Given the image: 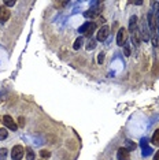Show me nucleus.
Returning <instances> with one entry per match:
<instances>
[{
    "label": "nucleus",
    "instance_id": "f257e3e1",
    "mask_svg": "<svg viewBox=\"0 0 159 160\" xmlns=\"http://www.w3.org/2000/svg\"><path fill=\"white\" fill-rule=\"evenodd\" d=\"M95 30H96V23L95 22H85L84 25L78 29V32L82 33V34H85L86 37H91Z\"/></svg>",
    "mask_w": 159,
    "mask_h": 160
},
{
    "label": "nucleus",
    "instance_id": "f03ea898",
    "mask_svg": "<svg viewBox=\"0 0 159 160\" xmlns=\"http://www.w3.org/2000/svg\"><path fill=\"white\" fill-rule=\"evenodd\" d=\"M25 155V149H23V146L22 145H15L12 146V149H11V157L12 160H21Z\"/></svg>",
    "mask_w": 159,
    "mask_h": 160
},
{
    "label": "nucleus",
    "instance_id": "7ed1b4c3",
    "mask_svg": "<svg viewBox=\"0 0 159 160\" xmlns=\"http://www.w3.org/2000/svg\"><path fill=\"white\" fill-rule=\"evenodd\" d=\"M3 124L8 129V130H12V132H15V130L18 129V124L15 123L14 119H12L10 115H4L3 116Z\"/></svg>",
    "mask_w": 159,
    "mask_h": 160
},
{
    "label": "nucleus",
    "instance_id": "20e7f679",
    "mask_svg": "<svg viewBox=\"0 0 159 160\" xmlns=\"http://www.w3.org/2000/svg\"><path fill=\"white\" fill-rule=\"evenodd\" d=\"M126 40H127V32H126V29H119V32H118L117 34V44L119 47H124L125 43H126Z\"/></svg>",
    "mask_w": 159,
    "mask_h": 160
},
{
    "label": "nucleus",
    "instance_id": "39448f33",
    "mask_svg": "<svg viewBox=\"0 0 159 160\" xmlns=\"http://www.w3.org/2000/svg\"><path fill=\"white\" fill-rule=\"evenodd\" d=\"M108 33H110V28H108V26H103V28L99 29L97 36H96V40H97V41H104V40L107 39Z\"/></svg>",
    "mask_w": 159,
    "mask_h": 160
},
{
    "label": "nucleus",
    "instance_id": "423d86ee",
    "mask_svg": "<svg viewBox=\"0 0 159 160\" xmlns=\"http://www.w3.org/2000/svg\"><path fill=\"white\" fill-rule=\"evenodd\" d=\"M8 18H10V10L6 6H0V22L3 23L8 21Z\"/></svg>",
    "mask_w": 159,
    "mask_h": 160
},
{
    "label": "nucleus",
    "instance_id": "0eeeda50",
    "mask_svg": "<svg viewBox=\"0 0 159 160\" xmlns=\"http://www.w3.org/2000/svg\"><path fill=\"white\" fill-rule=\"evenodd\" d=\"M117 157H118V160H129L130 159L129 151H127L126 148H119L117 152Z\"/></svg>",
    "mask_w": 159,
    "mask_h": 160
},
{
    "label": "nucleus",
    "instance_id": "6e6552de",
    "mask_svg": "<svg viewBox=\"0 0 159 160\" xmlns=\"http://www.w3.org/2000/svg\"><path fill=\"white\" fill-rule=\"evenodd\" d=\"M148 23H149V28H151V32H155L156 25H155V18H154V11L148 12Z\"/></svg>",
    "mask_w": 159,
    "mask_h": 160
},
{
    "label": "nucleus",
    "instance_id": "1a4fd4ad",
    "mask_svg": "<svg viewBox=\"0 0 159 160\" xmlns=\"http://www.w3.org/2000/svg\"><path fill=\"white\" fill-rule=\"evenodd\" d=\"M136 25H137V17L133 15V17H130V21H129V30L133 32L134 29H136Z\"/></svg>",
    "mask_w": 159,
    "mask_h": 160
},
{
    "label": "nucleus",
    "instance_id": "9d476101",
    "mask_svg": "<svg viewBox=\"0 0 159 160\" xmlns=\"http://www.w3.org/2000/svg\"><path fill=\"white\" fill-rule=\"evenodd\" d=\"M99 11L100 10H97V8H92L91 11H86L84 15H85V18H93V17H97L99 15Z\"/></svg>",
    "mask_w": 159,
    "mask_h": 160
},
{
    "label": "nucleus",
    "instance_id": "9b49d317",
    "mask_svg": "<svg viewBox=\"0 0 159 160\" xmlns=\"http://www.w3.org/2000/svg\"><path fill=\"white\" fill-rule=\"evenodd\" d=\"M152 144L156 145V146H159V129L154 133V135H152Z\"/></svg>",
    "mask_w": 159,
    "mask_h": 160
},
{
    "label": "nucleus",
    "instance_id": "f8f14e48",
    "mask_svg": "<svg viewBox=\"0 0 159 160\" xmlns=\"http://www.w3.org/2000/svg\"><path fill=\"white\" fill-rule=\"evenodd\" d=\"M26 159L28 160H34L36 159L34 152L32 151V148H28V149H26Z\"/></svg>",
    "mask_w": 159,
    "mask_h": 160
},
{
    "label": "nucleus",
    "instance_id": "ddd939ff",
    "mask_svg": "<svg viewBox=\"0 0 159 160\" xmlns=\"http://www.w3.org/2000/svg\"><path fill=\"white\" fill-rule=\"evenodd\" d=\"M82 43H84V39H82V37H78V39L75 40V43H74V45H73V48H74V49H80L81 45H82Z\"/></svg>",
    "mask_w": 159,
    "mask_h": 160
},
{
    "label": "nucleus",
    "instance_id": "4468645a",
    "mask_svg": "<svg viewBox=\"0 0 159 160\" xmlns=\"http://www.w3.org/2000/svg\"><path fill=\"white\" fill-rule=\"evenodd\" d=\"M126 149L127 151L136 149V144H134V142H132L130 140H126Z\"/></svg>",
    "mask_w": 159,
    "mask_h": 160
},
{
    "label": "nucleus",
    "instance_id": "2eb2a0df",
    "mask_svg": "<svg viewBox=\"0 0 159 160\" xmlns=\"http://www.w3.org/2000/svg\"><path fill=\"white\" fill-rule=\"evenodd\" d=\"M40 156H41L42 159H48V157L51 156V152L50 151H47V149H42L41 152H40Z\"/></svg>",
    "mask_w": 159,
    "mask_h": 160
},
{
    "label": "nucleus",
    "instance_id": "dca6fc26",
    "mask_svg": "<svg viewBox=\"0 0 159 160\" xmlns=\"http://www.w3.org/2000/svg\"><path fill=\"white\" fill-rule=\"evenodd\" d=\"M7 152L8 151L6 149V148H1V149H0V160H6V157H7Z\"/></svg>",
    "mask_w": 159,
    "mask_h": 160
},
{
    "label": "nucleus",
    "instance_id": "f3484780",
    "mask_svg": "<svg viewBox=\"0 0 159 160\" xmlns=\"http://www.w3.org/2000/svg\"><path fill=\"white\" fill-rule=\"evenodd\" d=\"M8 135V132L6 129H0V140H6Z\"/></svg>",
    "mask_w": 159,
    "mask_h": 160
},
{
    "label": "nucleus",
    "instance_id": "a211bd4d",
    "mask_svg": "<svg viewBox=\"0 0 159 160\" xmlns=\"http://www.w3.org/2000/svg\"><path fill=\"white\" fill-rule=\"evenodd\" d=\"M95 47H96L95 40H91V41H89V44H88V45H86V49H93Z\"/></svg>",
    "mask_w": 159,
    "mask_h": 160
},
{
    "label": "nucleus",
    "instance_id": "6ab92c4d",
    "mask_svg": "<svg viewBox=\"0 0 159 160\" xmlns=\"http://www.w3.org/2000/svg\"><path fill=\"white\" fill-rule=\"evenodd\" d=\"M151 152H152V151L149 149V148H144V149H143V156H149Z\"/></svg>",
    "mask_w": 159,
    "mask_h": 160
},
{
    "label": "nucleus",
    "instance_id": "aec40b11",
    "mask_svg": "<svg viewBox=\"0 0 159 160\" xmlns=\"http://www.w3.org/2000/svg\"><path fill=\"white\" fill-rule=\"evenodd\" d=\"M4 6H6V7H12V6H15V1H6Z\"/></svg>",
    "mask_w": 159,
    "mask_h": 160
},
{
    "label": "nucleus",
    "instance_id": "412c9836",
    "mask_svg": "<svg viewBox=\"0 0 159 160\" xmlns=\"http://www.w3.org/2000/svg\"><path fill=\"white\" fill-rule=\"evenodd\" d=\"M103 59H104V53H100V55H99V57H97V60H99V63L100 64H102V62H103Z\"/></svg>",
    "mask_w": 159,
    "mask_h": 160
},
{
    "label": "nucleus",
    "instance_id": "4be33fe9",
    "mask_svg": "<svg viewBox=\"0 0 159 160\" xmlns=\"http://www.w3.org/2000/svg\"><path fill=\"white\" fill-rule=\"evenodd\" d=\"M18 122H19V126H23V124H25V119H23V118H19V121H18Z\"/></svg>",
    "mask_w": 159,
    "mask_h": 160
},
{
    "label": "nucleus",
    "instance_id": "5701e85b",
    "mask_svg": "<svg viewBox=\"0 0 159 160\" xmlns=\"http://www.w3.org/2000/svg\"><path fill=\"white\" fill-rule=\"evenodd\" d=\"M125 55H126V56H129V55H130V51H129V48H127V47H125Z\"/></svg>",
    "mask_w": 159,
    "mask_h": 160
},
{
    "label": "nucleus",
    "instance_id": "b1692460",
    "mask_svg": "<svg viewBox=\"0 0 159 160\" xmlns=\"http://www.w3.org/2000/svg\"><path fill=\"white\" fill-rule=\"evenodd\" d=\"M154 160H159V151H156V153L154 155Z\"/></svg>",
    "mask_w": 159,
    "mask_h": 160
}]
</instances>
